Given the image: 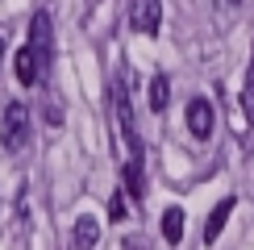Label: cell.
Segmentation results:
<instances>
[{
	"label": "cell",
	"instance_id": "1",
	"mask_svg": "<svg viewBox=\"0 0 254 250\" xmlns=\"http://www.w3.org/2000/svg\"><path fill=\"white\" fill-rule=\"evenodd\" d=\"M25 142H29V113H25V104H8L4 121H0V146L8 154H17V150H25Z\"/></svg>",
	"mask_w": 254,
	"mask_h": 250
},
{
	"label": "cell",
	"instance_id": "2",
	"mask_svg": "<svg viewBox=\"0 0 254 250\" xmlns=\"http://www.w3.org/2000/svg\"><path fill=\"white\" fill-rule=\"evenodd\" d=\"M29 50H34L42 75L50 71V62H55V29H50V13H34V21H29Z\"/></svg>",
	"mask_w": 254,
	"mask_h": 250
},
{
	"label": "cell",
	"instance_id": "3",
	"mask_svg": "<svg viewBox=\"0 0 254 250\" xmlns=\"http://www.w3.org/2000/svg\"><path fill=\"white\" fill-rule=\"evenodd\" d=\"M113 104H117V129H121V138H125L129 159H142V138H137V129H133V109H129V92H125V83H117Z\"/></svg>",
	"mask_w": 254,
	"mask_h": 250
},
{
	"label": "cell",
	"instance_id": "4",
	"mask_svg": "<svg viewBox=\"0 0 254 250\" xmlns=\"http://www.w3.org/2000/svg\"><path fill=\"white\" fill-rule=\"evenodd\" d=\"M129 25L137 34H158V25H163V0H129Z\"/></svg>",
	"mask_w": 254,
	"mask_h": 250
},
{
	"label": "cell",
	"instance_id": "5",
	"mask_svg": "<svg viewBox=\"0 0 254 250\" xmlns=\"http://www.w3.org/2000/svg\"><path fill=\"white\" fill-rule=\"evenodd\" d=\"M188 129H192V138H200V142L213 133V104H208L204 96L188 100Z\"/></svg>",
	"mask_w": 254,
	"mask_h": 250
},
{
	"label": "cell",
	"instance_id": "6",
	"mask_svg": "<svg viewBox=\"0 0 254 250\" xmlns=\"http://www.w3.org/2000/svg\"><path fill=\"white\" fill-rule=\"evenodd\" d=\"M96 242H100V225H96V217H92V213L75 217V229H71V246H75V250H92Z\"/></svg>",
	"mask_w": 254,
	"mask_h": 250
},
{
	"label": "cell",
	"instance_id": "7",
	"mask_svg": "<svg viewBox=\"0 0 254 250\" xmlns=\"http://www.w3.org/2000/svg\"><path fill=\"white\" fill-rule=\"evenodd\" d=\"M234 208H238V200H234V196H225V200L208 213V221H204V242H208V246L221 238V229H225V221H229V213H234Z\"/></svg>",
	"mask_w": 254,
	"mask_h": 250
},
{
	"label": "cell",
	"instance_id": "8",
	"mask_svg": "<svg viewBox=\"0 0 254 250\" xmlns=\"http://www.w3.org/2000/svg\"><path fill=\"white\" fill-rule=\"evenodd\" d=\"M17 79L25 83V88H34V83L42 79V67H38V59H34V50H29V46L17 50Z\"/></svg>",
	"mask_w": 254,
	"mask_h": 250
},
{
	"label": "cell",
	"instance_id": "9",
	"mask_svg": "<svg viewBox=\"0 0 254 250\" xmlns=\"http://www.w3.org/2000/svg\"><path fill=\"white\" fill-rule=\"evenodd\" d=\"M121 184H125V192H129L133 200H142V192H146V184H142V159H125Z\"/></svg>",
	"mask_w": 254,
	"mask_h": 250
},
{
	"label": "cell",
	"instance_id": "10",
	"mask_svg": "<svg viewBox=\"0 0 254 250\" xmlns=\"http://www.w3.org/2000/svg\"><path fill=\"white\" fill-rule=\"evenodd\" d=\"M179 238H184V213H179V208H167L163 213V242H179Z\"/></svg>",
	"mask_w": 254,
	"mask_h": 250
},
{
	"label": "cell",
	"instance_id": "11",
	"mask_svg": "<svg viewBox=\"0 0 254 250\" xmlns=\"http://www.w3.org/2000/svg\"><path fill=\"white\" fill-rule=\"evenodd\" d=\"M167 104H171V83H167V75H154L150 79V109L163 113Z\"/></svg>",
	"mask_w": 254,
	"mask_h": 250
},
{
	"label": "cell",
	"instance_id": "12",
	"mask_svg": "<svg viewBox=\"0 0 254 250\" xmlns=\"http://www.w3.org/2000/svg\"><path fill=\"white\" fill-rule=\"evenodd\" d=\"M242 109H246V121L254 125V67H250V75H246V92H242Z\"/></svg>",
	"mask_w": 254,
	"mask_h": 250
},
{
	"label": "cell",
	"instance_id": "13",
	"mask_svg": "<svg viewBox=\"0 0 254 250\" xmlns=\"http://www.w3.org/2000/svg\"><path fill=\"white\" fill-rule=\"evenodd\" d=\"M109 221H125V188H121V192H113V200H109Z\"/></svg>",
	"mask_w": 254,
	"mask_h": 250
},
{
	"label": "cell",
	"instance_id": "14",
	"mask_svg": "<svg viewBox=\"0 0 254 250\" xmlns=\"http://www.w3.org/2000/svg\"><path fill=\"white\" fill-rule=\"evenodd\" d=\"M121 250H150V242H146V238H129Z\"/></svg>",
	"mask_w": 254,
	"mask_h": 250
},
{
	"label": "cell",
	"instance_id": "15",
	"mask_svg": "<svg viewBox=\"0 0 254 250\" xmlns=\"http://www.w3.org/2000/svg\"><path fill=\"white\" fill-rule=\"evenodd\" d=\"M46 121H50V125H63V113L55 109V104H50V109H46Z\"/></svg>",
	"mask_w": 254,
	"mask_h": 250
},
{
	"label": "cell",
	"instance_id": "16",
	"mask_svg": "<svg viewBox=\"0 0 254 250\" xmlns=\"http://www.w3.org/2000/svg\"><path fill=\"white\" fill-rule=\"evenodd\" d=\"M0 62H4V38H0Z\"/></svg>",
	"mask_w": 254,
	"mask_h": 250
},
{
	"label": "cell",
	"instance_id": "17",
	"mask_svg": "<svg viewBox=\"0 0 254 250\" xmlns=\"http://www.w3.org/2000/svg\"><path fill=\"white\" fill-rule=\"evenodd\" d=\"M229 4H238V0H229Z\"/></svg>",
	"mask_w": 254,
	"mask_h": 250
}]
</instances>
